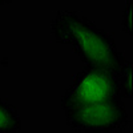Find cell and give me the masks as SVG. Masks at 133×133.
<instances>
[{
  "label": "cell",
  "mask_w": 133,
  "mask_h": 133,
  "mask_svg": "<svg viewBox=\"0 0 133 133\" xmlns=\"http://www.w3.org/2000/svg\"><path fill=\"white\" fill-rule=\"evenodd\" d=\"M51 32L55 40L69 45L87 65L117 75L125 61L113 36L76 11H59L52 19Z\"/></svg>",
  "instance_id": "obj_1"
},
{
  "label": "cell",
  "mask_w": 133,
  "mask_h": 133,
  "mask_svg": "<svg viewBox=\"0 0 133 133\" xmlns=\"http://www.w3.org/2000/svg\"><path fill=\"white\" fill-rule=\"evenodd\" d=\"M66 125L79 132L107 133L123 129L129 123L125 104L120 97L64 109Z\"/></svg>",
  "instance_id": "obj_2"
},
{
  "label": "cell",
  "mask_w": 133,
  "mask_h": 133,
  "mask_svg": "<svg viewBox=\"0 0 133 133\" xmlns=\"http://www.w3.org/2000/svg\"><path fill=\"white\" fill-rule=\"evenodd\" d=\"M115 97H120L116 75L97 66L85 65L80 72H77L64 92L60 107L64 110Z\"/></svg>",
  "instance_id": "obj_3"
},
{
  "label": "cell",
  "mask_w": 133,
  "mask_h": 133,
  "mask_svg": "<svg viewBox=\"0 0 133 133\" xmlns=\"http://www.w3.org/2000/svg\"><path fill=\"white\" fill-rule=\"evenodd\" d=\"M21 127L23 123L17 109L0 98V133H16L21 130Z\"/></svg>",
  "instance_id": "obj_4"
},
{
  "label": "cell",
  "mask_w": 133,
  "mask_h": 133,
  "mask_svg": "<svg viewBox=\"0 0 133 133\" xmlns=\"http://www.w3.org/2000/svg\"><path fill=\"white\" fill-rule=\"evenodd\" d=\"M117 87H118V96L121 100L124 98H132L133 87H132V63L124 61L121 68L118 69L117 75Z\"/></svg>",
  "instance_id": "obj_5"
},
{
  "label": "cell",
  "mask_w": 133,
  "mask_h": 133,
  "mask_svg": "<svg viewBox=\"0 0 133 133\" xmlns=\"http://www.w3.org/2000/svg\"><path fill=\"white\" fill-rule=\"evenodd\" d=\"M123 31L127 32L129 36H132L133 29V20H132V0H127L124 11H123V23H121Z\"/></svg>",
  "instance_id": "obj_6"
},
{
  "label": "cell",
  "mask_w": 133,
  "mask_h": 133,
  "mask_svg": "<svg viewBox=\"0 0 133 133\" xmlns=\"http://www.w3.org/2000/svg\"><path fill=\"white\" fill-rule=\"evenodd\" d=\"M14 2H16V0H0V8H2V7H5V5H8V4H11V3H14Z\"/></svg>",
  "instance_id": "obj_7"
}]
</instances>
